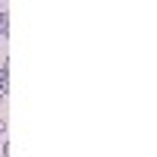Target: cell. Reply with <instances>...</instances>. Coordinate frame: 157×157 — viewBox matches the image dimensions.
<instances>
[{"label": "cell", "instance_id": "obj_1", "mask_svg": "<svg viewBox=\"0 0 157 157\" xmlns=\"http://www.w3.org/2000/svg\"><path fill=\"white\" fill-rule=\"evenodd\" d=\"M6 32H10V16L0 13V38H6Z\"/></svg>", "mask_w": 157, "mask_h": 157}, {"label": "cell", "instance_id": "obj_2", "mask_svg": "<svg viewBox=\"0 0 157 157\" xmlns=\"http://www.w3.org/2000/svg\"><path fill=\"white\" fill-rule=\"evenodd\" d=\"M0 141H3V135H0Z\"/></svg>", "mask_w": 157, "mask_h": 157}]
</instances>
